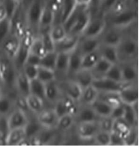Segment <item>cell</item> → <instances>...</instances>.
I'll list each match as a JSON object with an SVG mask.
<instances>
[{"label":"cell","instance_id":"cell-1","mask_svg":"<svg viewBox=\"0 0 140 147\" xmlns=\"http://www.w3.org/2000/svg\"><path fill=\"white\" fill-rule=\"evenodd\" d=\"M91 17L90 5L78 3L63 24L68 34L81 36Z\"/></svg>","mask_w":140,"mask_h":147},{"label":"cell","instance_id":"cell-2","mask_svg":"<svg viewBox=\"0 0 140 147\" xmlns=\"http://www.w3.org/2000/svg\"><path fill=\"white\" fill-rule=\"evenodd\" d=\"M137 14V8L128 5L119 11L106 16L105 18L108 25L124 30L136 23Z\"/></svg>","mask_w":140,"mask_h":147},{"label":"cell","instance_id":"cell-3","mask_svg":"<svg viewBox=\"0 0 140 147\" xmlns=\"http://www.w3.org/2000/svg\"><path fill=\"white\" fill-rule=\"evenodd\" d=\"M23 1L28 28L33 34L38 35V26L43 9L47 0H27Z\"/></svg>","mask_w":140,"mask_h":147},{"label":"cell","instance_id":"cell-4","mask_svg":"<svg viewBox=\"0 0 140 147\" xmlns=\"http://www.w3.org/2000/svg\"><path fill=\"white\" fill-rule=\"evenodd\" d=\"M119 56V63L131 61L136 57L138 51V43L135 37L125 34L117 47Z\"/></svg>","mask_w":140,"mask_h":147},{"label":"cell","instance_id":"cell-5","mask_svg":"<svg viewBox=\"0 0 140 147\" xmlns=\"http://www.w3.org/2000/svg\"><path fill=\"white\" fill-rule=\"evenodd\" d=\"M17 70L12 61L5 55L0 57V82L1 85L13 87Z\"/></svg>","mask_w":140,"mask_h":147},{"label":"cell","instance_id":"cell-6","mask_svg":"<svg viewBox=\"0 0 140 147\" xmlns=\"http://www.w3.org/2000/svg\"><path fill=\"white\" fill-rule=\"evenodd\" d=\"M107 26L105 17L100 16H92L81 37H100Z\"/></svg>","mask_w":140,"mask_h":147},{"label":"cell","instance_id":"cell-7","mask_svg":"<svg viewBox=\"0 0 140 147\" xmlns=\"http://www.w3.org/2000/svg\"><path fill=\"white\" fill-rule=\"evenodd\" d=\"M124 35V30L108 25L100 37L102 45L118 47Z\"/></svg>","mask_w":140,"mask_h":147},{"label":"cell","instance_id":"cell-8","mask_svg":"<svg viewBox=\"0 0 140 147\" xmlns=\"http://www.w3.org/2000/svg\"><path fill=\"white\" fill-rule=\"evenodd\" d=\"M58 82L63 94L79 103L83 90L79 84L70 78Z\"/></svg>","mask_w":140,"mask_h":147},{"label":"cell","instance_id":"cell-9","mask_svg":"<svg viewBox=\"0 0 140 147\" xmlns=\"http://www.w3.org/2000/svg\"><path fill=\"white\" fill-rule=\"evenodd\" d=\"M92 85L100 93H118L125 84L102 76L95 78Z\"/></svg>","mask_w":140,"mask_h":147},{"label":"cell","instance_id":"cell-10","mask_svg":"<svg viewBox=\"0 0 140 147\" xmlns=\"http://www.w3.org/2000/svg\"><path fill=\"white\" fill-rule=\"evenodd\" d=\"M29 120L27 113L17 107H15L7 117L9 131L12 129L25 127Z\"/></svg>","mask_w":140,"mask_h":147},{"label":"cell","instance_id":"cell-11","mask_svg":"<svg viewBox=\"0 0 140 147\" xmlns=\"http://www.w3.org/2000/svg\"><path fill=\"white\" fill-rule=\"evenodd\" d=\"M55 18V13L51 6L48 0H47L40 20L38 35L43 32L48 31L52 25L54 23Z\"/></svg>","mask_w":140,"mask_h":147},{"label":"cell","instance_id":"cell-12","mask_svg":"<svg viewBox=\"0 0 140 147\" xmlns=\"http://www.w3.org/2000/svg\"><path fill=\"white\" fill-rule=\"evenodd\" d=\"M76 132L78 137L82 140H92L100 130L98 121L94 122L76 123Z\"/></svg>","mask_w":140,"mask_h":147},{"label":"cell","instance_id":"cell-13","mask_svg":"<svg viewBox=\"0 0 140 147\" xmlns=\"http://www.w3.org/2000/svg\"><path fill=\"white\" fill-rule=\"evenodd\" d=\"M71 52H58L55 68L56 80L61 81L68 78L70 55Z\"/></svg>","mask_w":140,"mask_h":147},{"label":"cell","instance_id":"cell-14","mask_svg":"<svg viewBox=\"0 0 140 147\" xmlns=\"http://www.w3.org/2000/svg\"><path fill=\"white\" fill-rule=\"evenodd\" d=\"M118 94L123 104L132 105L138 103L139 91L135 83L125 84Z\"/></svg>","mask_w":140,"mask_h":147},{"label":"cell","instance_id":"cell-15","mask_svg":"<svg viewBox=\"0 0 140 147\" xmlns=\"http://www.w3.org/2000/svg\"><path fill=\"white\" fill-rule=\"evenodd\" d=\"M36 115L37 121L43 128L55 129L59 117L53 108H44Z\"/></svg>","mask_w":140,"mask_h":147},{"label":"cell","instance_id":"cell-16","mask_svg":"<svg viewBox=\"0 0 140 147\" xmlns=\"http://www.w3.org/2000/svg\"><path fill=\"white\" fill-rule=\"evenodd\" d=\"M81 36L68 34L60 41L55 43V51L57 52H71L78 47Z\"/></svg>","mask_w":140,"mask_h":147},{"label":"cell","instance_id":"cell-17","mask_svg":"<svg viewBox=\"0 0 140 147\" xmlns=\"http://www.w3.org/2000/svg\"><path fill=\"white\" fill-rule=\"evenodd\" d=\"M20 45V38L12 33L0 45L5 55L12 61L16 55Z\"/></svg>","mask_w":140,"mask_h":147},{"label":"cell","instance_id":"cell-18","mask_svg":"<svg viewBox=\"0 0 140 147\" xmlns=\"http://www.w3.org/2000/svg\"><path fill=\"white\" fill-rule=\"evenodd\" d=\"M100 37H81L77 49L82 55H86L98 51L101 46Z\"/></svg>","mask_w":140,"mask_h":147},{"label":"cell","instance_id":"cell-19","mask_svg":"<svg viewBox=\"0 0 140 147\" xmlns=\"http://www.w3.org/2000/svg\"><path fill=\"white\" fill-rule=\"evenodd\" d=\"M119 63L122 68L123 82L125 84L136 83L138 77L136 65L131 63V61Z\"/></svg>","mask_w":140,"mask_h":147},{"label":"cell","instance_id":"cell-20","mask_svg":"<svg viewBox=\"0 0 140 147\" xmlns=\"http://www.w3.org/2000/svg\"><path fill=\"white\" fill-rule=\"evenodd\" d=\"M62 92L58 81H52L45 84V100L54 104L62 96Z\"/></svg>","mask_w":140,"mask_h":147},{"label":"cell","instance_id":"cell-21","mask_svg":"<svg viewBox=\"0 0 140 147\" xmlns=\"http://www.w3.org/2000/svg\"><path fill=\"white\" fill-rule=\"evenodd\" d=\"M75 119L77 123L97 121L99 117L91 106L80 104Z\"/></svg>","mask_w":140,"mask_h":147},{"label":"cell","instance_id":"cell-22","mask_svg":"<svg viewBox=\"0 0 140 147\" xmlns=\"http://www.w3.org/2000/svg\"><path fill=\"white\" fill-rule=\"evenodd\" d=\"M30 81L26 76L22 70L17 71L14 85L17 93L26 97L30 93Z\"/></svg>","mask_w":140,"mask_h":147},{"label":"cell","instance_id":"cell-23","mask_svg":"<svg viewBox=\"0 0 140 147\" xmlns=\"http://www.w3.org/2000/svg\"><path fill=\"white\" fill-rule=\"evenodd\" d=\"M78 0H61L60 11L55 22L64 23L78 4Z\"/></svg>","mask_w":140,"mask_h":147},{"label":"cell","instance_id":"cell-24","mask_svg":"<svg viewBox=\"0 0 140 147\" xmlns=\"http://www.w3.org/2000/svg\"><path fill=\"white\" fill-rule=\"evenodd\" d=\"M26 138L27 137L25 127L11 129L6 137L5 145L8 146H19Z\"/></svg>","mask_w":140,"mask_h":147},{"label":"cell","instance_id":"cell-25","mask_svg":"<svg viewBox=\"0 0 140 147\" xmlns=\"http://www.w3.org/2000/svg\"><path fill=\"white\" fill-rule=\"evenodd\" d=\"M71 79L76 81L83 89L92 84L95 79V76L91 70L81 68L74 74Z\"/></svg>","mask_w":140,"mask_h":147},{"label":"cell","instance_id":"cell-26","mask_svg":"<svg viewBox=\"0 0 140 147\" xmlns=\"http://www.w3.org/2000/svg\"><path fill=\"white\" fill-rule=\"evenodd\" d=\"M100 92L92 85L83 89L79 104L91 105L98 98Z\"/></svg>","mask_w":140,"mask_h":147},{"label":"cell","instance_id":"cell-27","mask_svg":"<svg viewBox=\"0 0 140 147\" xmlns=\"http://www.w3.org/2000/svg\"><path fill=\"white\" fill-rule=\"evenodd\" d=\"M82 55L78 49L73 50L70 53L69 67L68 71V78L71 79L74 74L81 69Z\"/></svg>","mask_w":140,"mask_h":147},{"label":"cell","instance_id":"cell-28","mask_svg":"<svg viewBox=\"0 0 140 147\" xmlns=\"http://www.w3.org/2000/svg\"><path fill=\"white\" fill-rule=\"evenodd\" d=\"M101 57L112 64L119 63V56L117 47L101 45L99 49Z\"/></svg>","mask_w":140,"mask_h":147},{"label":"cell","instance_id":"cell-29","mask_svg":"<svg viewBox=\"0 0 140 147\" xmlns=\"http://www.w3.org/2000/svg\"><path fill=\"white\" fill-rule=\"evenodd\" d=\"M25 101L29 111L36 115L44 109V100L38 96L29 93L25 97Z\"/></svg>","mask_w":140,"mask_h":147},{"label":"cell","instance_id":"cell-30","mask_svg":"<svg viewBox=\"0 0 140 147\" xmlns=\"http://www.w3.org/2000/svg\"><path fill=\"white\" fill-rule=\"evenodd\" d=\"M124 105V114L123 119L131 127H137L138 121V103L134 105Z\"/></svg>","mask_w":140,"mask_h":147},{"label":"cell","instance_id":"cell-31","mask_svg":"<svg viewBox=\"0 0 140 147\" xmlns=\"http://www.w3.org/2000/svg\"><path fill=\"white\" fill-rule=\"evenodd\" d=\"M76 121L74 116L70 114H66L59 117L55 129L59 132H67L71 129Z\"/></svg>","mask_w":140,"mask_h":147},{"label":"cell","instance_id":"cell-32","mask_svg":"<svg viewBox=\"0 0 140 147\" xmlns=\"http://www.w3.org/2000/svg\"><path fill=\"white\" fill-rule=\"evenodd\" d=\"M49 32L55 43L60 41L68 34L64 25L61 22H54L50 28Z\"/></svg>","mask_w":140,"mask_h":147},{"label":"cell","instance_id":"cell-33","mask_svg":"<svg viewBox=\"0 0 140 147\" xmlns=\"http://www.w3.org/2000/svg\"><path fill=\"white\" fill-rule=\"evenodd\" d=\"M15 107L14 99L11 96L4 94L0 99V117H8Z\"/></svg>","mask_w":140,"mask_h":147},{"label":"cell","instance_id":"cell-34","mask_svg":"<svg viewBox=\"0 0 140 147\" xmlns=\"http://www.w3.org/2000/svg\"><path fill=\"white\" fill-rule=\"evenodd\" d=\"M90 106L98 117L111 116L112 108L102 99L98 98V99Z\"/></svg>","mask_w":140,"mask_h":147},{"label":"cell","instance_id":"cell-35","mask_svg":"<svg viewBox=\"0 0 140 147\" xmlns=\"http://www.w3.org/2000/svg\"><path fill=\"white\" fill-rule=\"evenodd\" d=\"M100 57L101 55L99 49L96 51L82 55L81 68L91 70Z\"/></svg>","mask_w":140,"mask_h":147},{"label":"cell","instance_id":"cell-36","mask_svg":"<svg viewBox=\"0 0 140 147\" xmlns=\"http://www.w3.org/2000/svg\"><path fill=\"white\" fill-rule=\"evenodd\" d=\"M112 64L110 61L101 57L95 67L91 70L95 78L104 76Z\"/></svg>","mask_w":140,"mask_h":147},{"label":"cell","instance_id":"cell-37","mask_svg":"<svg viewBox=\"0 0 140 147\" xmlns=\"http://www.w3.org/2000/svg\"><path fill=\"white\" fill-rule=\"evenodd\" d=\"M118 1L100 0L98 6V13L95 16H100L105 17L113 10Z\"/></svg>","mask_w":140,"mask_h":147},{"label":"cell","instance_id":"cell-38","mask_svg":"<svg viewBox=\"0 0 140 147\" xmlns=\"http://www.w3.org/2000/svg\"><path fill=\"white\" fill-rule=\"evenodd\" d=\"M29 52L33 54L42 57L47 52L45 49L41 36L38 35L35 36L31 43Z\"/></svg>","mask_w":140,"mask_h":147},{"label":"cell","instance_id":"cell-39","mask_svg":"<svg viewBox=\"0 0 140 147\" xmlns=\"http://www.w3.org/2000/svg\"><path fill=\"white\" fill-rule=\"evenodd\" d=\"M57 55L58 52L55 51L47 52L41 57L39 66L55 70Z\"/></svg>","mask_w":140,"mask_h":147},{"label":"cell","instance_id":"cell-40","mask_svg":"<svg viewBox=\"0 0 140 147\" xmlns=\"http://www.w3.org/2000/svg\"><path fill=\"white\" fill-rule=\"evenodd\" d=\"M131 127L123 118L114 120L112 131L122 136L124 138L130 132Z\"/></svg>","mask_w":140,"mask_h":147},{"label":"cell","instance_id":"cell-41","mask_svg":"<svg viewBox=\"0 0 140 147\" xmlns=\"http://www.w3.org/2000/svg\"><path fill=\"white\" fill-rule=\"evenodd\" d=\"M37 79L44 84L56 80L55 71L41 66H38Z\"/></svg>","mask_w":140,"mask_h":147},{"label":"cell","instance_id":"cell-42","mask_svg":"<svg viewBox=\"0 0 140 147\" xmlns=\"http://www.w3.org/2000/svg\"><path fill=\"white\" fill-rule=\"evenodd\" d=\"M30 93L40 97L45 100V84L35 79L31 80L30 84Z\"/></svg>","mask_w":140,"mask_h":147},{"label":"cell","instance_id":"cell-43","mask_svg":"<svg viewBox=\"0 0 140 147\" xmlns=\"http://www.w3.org/2000/svg\"><path fill=\"white\" fill-rule=\"evenodd\" d=\"M98 98L110 105L112 109L123 104L118 93H100Z\"/></svg>","mask_w":140,"mask_h":147},{"label":"cell","instance_id":"cell-44","mask_svg":"<svg viewBox=\"0 0 140 147\" xmlns=\"http://www.w3.org/2000/svg\"><path fill=\"white\" fill-rule=\"evenodd\" d=\"M12 34L11 19H5L0 21V45Z\"/></svg>","mask_w":140,"mask_h":147},{"label":"cell","instance_id":"cell-45","mask_svg":"<svg viewBox=\"0 0 140 147\" xmlns=\"http://www.w3.org/2000/svg\"><path fill=\"white\" fill-rule=\"evenodd\" d=\"M104 76L118 82H123L122 68L120 63L112 64Z\"/></svg>","mask_w":140,"mask_h":147},{"label":"cell","instance_id":"cell-46","mask_svg":"<svg viewBox=\"0 0 140 147\" xmlns=\"http://www.w3.org/2000/svg\"><path fill=\"white\" fill-rule=\"evenodd\" d=\"M42 126L36 120L31 121L29 120V123L25 127L26 137L29 139H30L32 137L37 135L43 129Z\"/></svg>","mask_w":140,"mask_h":147},{"label":"cell","instance_id":"cell-47","mask_svg":"<svg viewBox=\"0 0 140 147\" xmlns=\"http://www.w3.org/2000/svg\"><path fill=\"white\" fill-rule=\"evenodd\" d=\"M92 140L98 146H110L111 133L99 130Z\"/></svg>","mask_w":140,"mask_h":147},{"label":"cell","instance_id":"cell-48","mask_svg":"<svg viewBox=\"0 0 140 147\" xmlns=\"http://www.w3.org/2000/svg\"><path fill=\"white\" fill-rule=\"evenodd\" d=\"M114 119L111 117H101L98 119L99 129L111 133L112 131Z\"/></svg>","mask_w":140,"mask_h":147},{"label":"cell","instance_id":"cell-49","mask_svg":"<svg viewBox=\"0 0 140 147\" xmlns=\"http://www.w3.org/2000/svg\"><path fill=\"white\" fill-rule=\"evenodd\" d=\"M39 35L41 37L44 46L47 52L55 51V42L50 36L49 31L40 34Z\"/></svg>","mask_w":140,"mask_h":147},{"label":"cell","instance_id":"cell-50","mask_svg":"<svg viewBox=\"0 0 140 147\" xmlns=\"http://www.w3.org/2000/svg\"><path fill=\"white\" fill-rule=\"evenodd\" d=\"M138 140L137 127H133L130 132L124 137L125 146H134Z\"/></svg>","mask_w":140,"mask_h":147},{"label":"cell","instance_id":"cell-51","mask_svg":"<svg viewBox=\"0 0 140 147\" xmlns=\"http://www.w3.org/2000/svg\"><path fill=\"white\" fill-rule=\"evenodd\" d=\"M2 3L6 9L8 18L11 19L20 3L16 0H2Z\"/></svg>","mask_w":140,"mask_h":147},{"label":"cell","instance_id":"cell-52","mask_svg":"<svg viewBox=\"0 0 140 147\" xmlns=\"http://www.w3.org/2000/svg\"><path fill=\"white\" fill-rule=\"evenodd\" d=\"M38 66L25 64L21 70L28 79L31 81L36 79L38 74Z\"/></svg>","mask_w":140,"mask_h":147},{"label":"cell","instance_id":"cell-53","mask_svg":"<svg viewBox=\"0 0 140 147\" xmlns=\"http://www.w3.org/2000/svg\"><path fill=\"white\" fill-rule=\"evenodd\" d=\"M110 146H125L124 138L117 133L112 131L111 132Z\"/></svg>","mask_w":140,"mask_h":147},{"label":"cell","instance_id":"cell-54","mask_svg":"<svg viewBox=\"0 0 140 147\" xmlns=\"http://www.w3.org/2000/svg\"><path fill=\"white\" fill-rule=\"evenodd\" d=\"M124 114V105L122 104L112 109L111 116L114 120L122 119Z\"/></svg>","mask_w":140,"mask_h":147},{"label":"cell","instance_id":"cell-55","mask_svg":"<svg viewBox=\"0 0 140 147\" xmlns=\"http://www.w3.org/2000/svg\"><path fill=\"white\" fill-rule=\"evenodd\" d=\"M41 57L33 54L29 52V53L27 57L25 64H30L35 66H39Z\"/></svg>","mask_w":140,"mask_h":147},{"label":"cell","instance_id":"cell-56","mask_svg":"<svg viewBox=\"0 0 140 147\" xmlns=\"http://www.w3.org/2000/svg\"><path fill=\"white\" fill-rule=\"evenodd\" d=\"M7 18L8 14L6 9L2 2L0 3V21L3 20Z\"/></svg>","mask_w":140,"mask_h":147},{"label":"cell","instance_id":"cell-57","mask_svg":"<svg viewBox=\"0 0 140 147\" xmlns=\"http://www.w3.org/2000/svg\"><path fill=\"white\" fill-rule=\"evenodd\" d=\"M4 95V93H3V90L2 88V86L1 85V84H0V99L2 97V96Z\"/></svg>","mask_w":140,"mask_h":147},{"label":"cell","instance_id":"cell-58","mask_svg":"<svg viewBox=\"0 0 140 147\" xmlns=\"http://www.w3.org/2000/svg\"><path fill=\"white\" fill-rule=\"evenodd\" d=\"M17 1H18V2L19 3H21V2H23L24 0H16Z\"/></svg>","mask_w":140,"mask_h":147},{"label":"cell","instance_id":"cell-59","mask_svg":"<svg viewBox=\"0 0 140 147\" xmlns=\"http://www.w3.org/2000/svg\"><path fill=\"white\" fill-rule=\"evenodd\" d=\"M2 2V0H0V3Z\"/></svg>","mask_w":140,"mask_h":147}]
</instances>
